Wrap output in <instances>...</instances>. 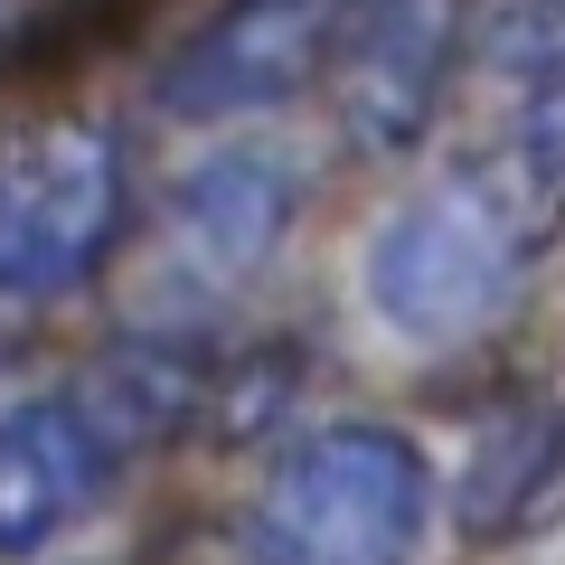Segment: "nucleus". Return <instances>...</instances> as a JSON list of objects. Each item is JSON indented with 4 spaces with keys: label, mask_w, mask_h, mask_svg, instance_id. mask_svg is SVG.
I'll list each match as a JSON object with an SVG mask.
<instances>
[{
    "label": "nucleus",
    "mask_w": 565,
    "mask_h": 565,
    "mask_svg": "<svg viewBox=\"0 0 565 565\" xmlns=\"http://www.w3.org/2000/svg\"><path fill=\"white\" fill-rule=\"evenodd\" d=\"M434 537V462L396 424H321L255 481L236 565H415Z\"/></svg>",
    "instance_id": "nucleus-1"
},
{
    "label": "nucleus",
    "mask_w": 565,
    "mask_h": 565,
    "mask_svg": "<svg viewBox=\"0 0 565 565\" xmlns=\"http://www.w3.org/2000/svg\"><path fill=\"white\" fill-rule=\"evenodd\" d=\"M556 226H537L490 170L452 161L444 180H424L396 217L367 236V311L396 340H462L519 292V274L537 264V245Z\"/></svg>",
    "instance_id": "nucleus-2"
},
{
    "label": "nucleus",
    "mask_w": 565,
    "mask_h": 565,
    "mask_svg": "<svg viewBox=\"0 0 565 565\" xmlns=\"http://www.w3.org/2000/svg\"><path fill=\"white\" fill-rule=\"evenodd\" d=\"M122 141L104 122H29L0 141V311L76 292L122 236Z\"/></svg>",
    "instance_id": "nucleus-3"
},
{
    "label": "nucleus",
    "mask_w": 565,
    "mask_h": 565,
    "mask_svg": "<svg viewBox=\"0 0 565 565\" xmlns=\"http://www.w3.org/2000/svg\"><path fill=\"white\" fill-rule=\"evenodd\" d=\"M462 66L481 95V141L462 161L490 170L537 226H556L565 217V0H481Z\"/></svg>",
    "instance_id": "nucleus-4"
},
{
    "label": "nucleus",
    "mask_w": 565,
    "mask_h": 565,
    "mask_svg": "<svg viewBox=\"0 0 565 565\" xmlns=\"http://www.w3.org/2000/svg\"><path fill=\"white\" fill-rule=\"evenodd\" d=\"M122 462H132V444L85 386L0 405V565H29L57 537H76L122 490Z\"/></svg>",
    "instance_id": "nucleus-5"
},
{
    "label": "nucleus",
    "mask_w": 565,
    "mask_h": 565,
    "mask_svg": "<svg viewBox=\"0 0 565 565\" xmlns=\"http://www.w3.org/2000/svg\"><path fill=\"white\" fill-rule=\"evenodd\" d=\"M330 66H340V132L367 161H396L434 132V114L452 95L462 0H349Z\"/></svg>",
    "instance_id": "nucleus-6"
},
{
    "label": "nucleus",
    "mask_w": 565,
    "mask_h": 565,
    "mask_svg": "<svg viewBox=\"0 0 565 565\" xmlns=\"http://www.w3.org/2000/svg\"><path fill=\"white\" fill-rule=\"evenodd\" d=\"M349 0H226L217 20L161 66V114L180 122H236V114H274L311 85V66H330Z\"/></svg>",
    "instance_id": "nucleus-7"
},
{
    "label": "nucleus",
    "mask_w": 565,
    "mask_h": 565,
    "mask_svg": "<svg viewBox=\"0 0 565 565\" xmlns=\"http://www.w3.org/2000/svg\"><path fill=\"white\" fill-rule=\"evenodd\" d=\"M292 199H302V180H292V161L264 151V141H236V151H217V161H199L180 180V199H170L180 264L199 282L264 274V255H274L282 226H292Z\"/></svg>",
    "instance_id": "nucleus-8"
},
{
    "label": "nucleus",
    "mask_w": 565,
    "mask_h": 565,
    "mask_svg": "<svg viewBox=\"0 0 565 565\" xmlns=\"http://www.w3.org/2000/svg\"><path fill=\"white\" fill-rule=\"evenodd\" d=\"M556 500H565V415L556 405L500 415L481 444H471V462H462V527L509 537V527H527Z\"/></svg>",
    "instance_id": "nucleus-9"
}]
</instances>
